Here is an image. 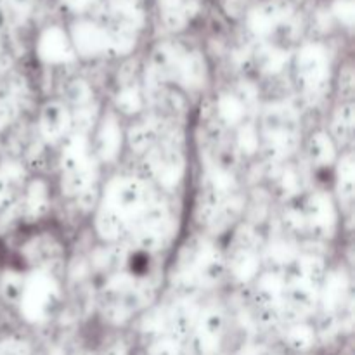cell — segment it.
I'll use <instances>...</instances> for the list:
<instances>
[{
    "mask_svg": "<svg viewBox=\"0 0 355 355\" xmlns=\"http://www.w3.org/2000/svg\"><path fill=\"white\" fill-rule=\"evenodd\" d=\"M137 283V277L134 274L127 272V270H114L113 274L107 276V279L104 281L103 293L106 297H110L111 300L114 298H121L127 293H130L132 288Z\"/></svg>",
    "mask_w": 355,
    "mask_h": 355,
    "instance_id": "obj_40",
    "label": "cell"
},
{
    "mask_svg": "<svg viewBox=\"0 0 355 355\" xmlns=\"http://www.w3.org/2000/svg\"><path fill=\"white\" fill-rule=\"evenodd\" d=\"M0 355H35V349L30 340L12 333L0 336Z\"/></svg>",
    "mask_w": 355,
    "mask_h": 355,
    "instance_id": "obj_45",
    "label": "cell"
},
{
    "mask_svg": "<svg viewBox=\"0 0 355 355\" xmlns=\"http://www.w3.org/2000/svg\"><path fill=\"white\" fill-rule=\"evenodd\" d=\"M215 116H217L218 123L224 127L238 128L246 121L248 111L243 106L241 101L229 90V92L218 94L217 101H215Z\"/></svg>",
    "mask_w": 355,
    "mask_h": 355,
    "instance_id": "obj_30",
    "label": "cell"
},
{
    "mask_svg": "<svg viewBox=\"0 0 355 355\" xmlns=\"http://www.w3.org/2000/svg\"><path fill=\"white\" fill-rule=\"evenodd\" d=\"M132 318H134V312L127 307V304H125L121 298L111 300L103 311L104 322H107V324L113 326V328H121V326H125L127 322H130Z\"/></svg>",
    "mask_w": 355,
    "mask_h": 355,
    "instance_id": "obj_42",
    "label": "cell"
},
{
    "mask_svg": "<svg viewBox=\"0 0 355 355\" xmlns=\"http://www.w3.org/2000/svg\"><path fill=\"white\" fill-rule=\"evenodd\" d=\"M281 222L284 225V231L290 234H307V224H305V215L302 210V205H288L284 207L283 214H281Z\"/></svg>",
    "mask_w": 355,
    "mask_h": 355,
    "instance_id": "obj_43",
    "label": "cell"
},
{
    "mask_svg": "<svg viewBox=\"0 0 355 355\" xmlns=\"http://www.w3.org/2000/svg\"><path fill=\"white\" fill-rule=\"evenodd\" d=\"M277 173L274 175V194L283 201H293L304 191L302 172L293 163L276 165Z\"/></svg>",
    "mask_w": 355,
    "mask_h": 355,
    "instance_id": "obj_28",
    "label": "cell"
},
{
    "mask_svg": "<svg viewBox=\"0 0 355 355\" xmlns=\"http://www.w3.org/2000/svg\"><path fill=\"white\" fill-rule=\"evenodd\" d=\"M92 155L99 163H114L121 156L125 146V132L121 128L120 116L113 110L99 118L94 128V139L90 141Z\"/></svg>",
    "mask_w": 355,
    "mask_h": 355,
    "instance_id": "obj_6",
    "label": "cell"
},
{
    "mask_svg": "<svg viewBox=\"0 0 355 355\" xmlns=\"http://www.w3.org/2000/svg\"><path fill=\"white\" fill-rule=\"evenodd\" d=\"M260 135L300 134V116L297 110L284 103H274L262 113Z\"/></svg>",
    "mask_w": 355,
    "mask_h": 355,
    "instance_id": "obj_15",
    "label": "cell"
},
{
    "mask_svg": "<svg viewBox=\"0 0 355 355\" xmlns=\"http://www.w3.org/2000/svg\"><path fill=\"white\" fill-rule=\"evenodd\" d=\"M238 189H239L238 179H236L231 166L224 165V163H220V165L215 163V165L210 166L208 172L205 173V184L201 193L214 198V200L218 201V203H224L229 196L238 193Z\"/></svg>",
    "mask_w": 355,
    "mask_h": 355,
    "instance_id": "obj_17",
    "label": "cell"
},
{
    "mask_svg": "<svg viewBox=\"0 0 355 355\" xmlns=\"http://www.w3.org/2000/svg\"><path fill=\"white\" fill-rule=\"evenodd\" d=\"M90 156H92V146H90L89 135L71 132L61 142V153H59L61 173L64 175V173L80 168L83 163L89 162Z\"/></svg>",
    "mask_w": 355,
    "mask_h": 355,
    "instance_id": "obj_18",
    "label": "cell"
},
{
    "mask_svg": "<svg viewBox=\"0 0 355 355\" xmlns=\"http://www.w3.org/2000/svg\"><path fill=\"white\" fill-rule=\"evenodd\" d=\"M94 229H96V234L99 236L104 245L120 243L130 232L127 222L121 220L116 214L103 207H97L96 214H94Z\"/></svg>",
    "mask_w": 355,
    "mask_h": 355,
    "instance_id": "obj_24",
    "label": "cell"
},
{
    "mask_svg": "<svg viewBox=\"0 0 355 355\" xmlns=\"http://www.w3.org/2000/svg\"><path fill=\"white\" fill-rule=\"evenodd\" d=\"M291 267H293L295 274L312 281L318 286H321L322 279H324L326 272L329 269L328 262L321 255H318V253H300L297 262Z\"/></svg>",
    "mask_w": 355,
    "mask_h": 355,
    "instance_id": "obj_35",
    "label": "cell"
},
{
    "mask_svg": "<svg viewBox=\"0 0 355 355\" xmlns=\"http://www.w3.org/2000/svg\"><path fill=\"white\" fill-rule=\"evenodd\" d=\"M266 355H281V354H269V352H267Z\"/></svg>",
    "mask_w": 355,
    "mask_h": 355,
    "instance_id": "obj_52",
    "label": "cell"
},
{
    "mask_svg": "<svg viewBox=\"0 0 355 355\" xmlns=\"http://www.w3.org/2000/svg\"><path fill=\"white\" fill-rule=\"evenodd\" d=\"M99 166L101 163L92 155L89 158V162L83 163L80 168L64 173L61 177V193L66 198H75L85 189H89V187L96 186L97 177H99Z\"/></svg>",
    "mask_w": 355,
    "mask_h": 355,
    "instance_id": "obj_22",
    "label": "cell"
},
{
    "mask_svg": "<svg viewBox=\"0 0 355 355\" xmlns=\"http://www.w3.org/2000/svg\"><path fill=\"white\" fill-rule=\"evenodd\" d=\"M113 107L118 116L120 114L128 118L139 116L146 107V97L144 92H142L141 83L130 82L118 87L116 94L113 97Z\"/></svg>",
    "mask_w": 355,
    "mask_h": 355,
    "instance_id": "obj_26",
    "label": "cell"
},
{
    "mask_svg": "<svg viewBox=\"0 0 355 355\" xmlns=\"http://www.w3.org/2000/svg\"><path fill=\"white\" fill-rule=\"evenodd\" d=\"M92 274V269H90L89 259L85 257H78V259L73 260L68 267V276L71 277L73 281H83Z\"/></svg>",
    "mask_w": 355,
    "mask_h": 355,
    "instance_id": "obj_48",
    "label": "cell"
},
{
    "mask_svg": "<svg viewBox=\"0 0 355 355\" xmlns=\"http://www.w3.org/2000/svg\"><path fill=\"white\" fill-rule=\"evenodd\" d=\"M336 194L340 203L349 207L354 200L355 187V158L350 151L338 156L336 162Z\"/></svg>",
    "mask_w": 355,
    "mask_h": 355,
    "instance_id": "obj_32",
    "label": "cell"
},
{
    "mask_svg": "<svg viewBox=\"0 0 355 355\" xmlns=\"http://www.w3.org/2000/svg\"><path fill=\"white\" fill-rule=\"evenodd\" d=\"M0 49H2V45H0Z\"/></svg>",
    "mask_w": 355,
    "mask_h": 355,
    "instance_id": "obj_53",
    "label": "cell"
},
{
    "mask_svg": "<svg viewBox=\"0 0 355 355\" xmlns=\"http://www.w3.org/2000/svg\"><path fill=\"white\" fill-rule=\"evenodd\" d=\"M94 355H130V347L123 340H114V342H110L103 349L94 352Z\"/></svg>",
    "mask_w": 355,
    "mask_h": 355,
    "instance_id": "obj_49",
    "label": "cell"
},
{
    "mask_svg": "<svg viewBox=\"0 0 355 355\" xmlns=\"http://www.w3.org/2000/svg\"><path fill=\"white\" fill-rule=\"evenodd\" d=\"M201 307L189 297H180L166 309V318H168V335L177 338L179 342L186 343L189 335L193 333L194 324L198 321Z\"/></svg>",
    "mask_w": 355,
    "mask_h": 355,
    "instance_id": "obj_13",
    "label": "cell"
},
{
    "mask_svg": "<svg viewBox=\"0 0 355 355\" xmlns=\"http://www.w3.org/2000/svg\"><path fill=\"white\" fill-rule=\"evenodd\" d=\"M354 123H355V114H354V104L352 103H342L335 110L331 116V125H329V135L336 146H347L352 142L354 139Z\"/></svg>",
    "mask_w": 355,
    "mask_h": 355,
    "instance_id": "obj_31",
    "label": "cell"
},
{
    "mask_svg": "<svg viewBox=\"0 0 355 355\" xmlns=\"http://www.w3.org/2000/svg\"><path fill=\"white\" fill-rule=\"evenodd\" d=\"M338 146L328 130L318 128L307 139V158L315 168H329L338 162Z\"/></svg>",
    "mask_w": 355,
    "mask_h": 355,
    "instance_id": "obj_19",
    "label": "cell"
},
{
    "mask_svg": "<svg viewBox=\"0 0 355 355\" xmlns=\"http://www.w3.org/2000/svg\"><path fill=\"white\" fill-rule=\"evenodd\" d=\"M208 80V68L205 55L198 51H186L173 73L172 82L186 92L203 89Z\"/></svg>",
    "mask_w": 355,
    "mask_h": 355,
    "instance_id": "obj_12",
    "label": "cell"
},
{
    "mask_svg": "<svg viewBox=\"0 0 355 355\" xmlns=\"http://www.w3.org/2000/svg\"><path fill=\"white\" fill-rule=\"evenodd\" d=\"M236 97L243 103V106L246 107L248 114L255 110V106L259 104V89H257L255 83L248 82V80H243L239 82L234 89L231 90Z\"/></svg>",
    "mask_w": 355,
    "mask_h": 355,
    "instance_id": "obj_46",
    "label": "cell"
},
{
    "mask_svg": "<svg viewBox=\"0 0 355 355\" xmlns=\"http://www.w3.org/2000/svg\"><path fill=\"white\" fill-rule=\"evenodd\" d=\"M24 260L28 263L35 267V269H40L45 270V272L52 274V266H61L62 263V246L54 236H49V234H42V236H35V238L28 239L24 243L23 250Z\"/></svg>",
    "mask_w": 355,
    "mask_h": 355,
    "instance_id": "obj_9",
    "label": "cell"
},
{
    "mask_svg": "<svg viewBox=\"0 0 355 355\" xmlns=\"http://www.w3.org/2000/svg\"><path fill=\"white\" fill-rule=\"evenodd\" d=\"M246 198L245 194L234 193L232 196H229L224 203L218 207L217 214H215L214 220L208 225V231L214 232L215 236H220L224 232H227L229 229H232L236 225V222L241 218V215H245L246 211Z\"/></svg>",
    "mask_w": 355,
    "mask_h": 355,
    "instance_id": "obj_23",
    "label": "cell"
},
{
    "mask_svg": "<svg viewBox=\"0 0 355 355\" xmlns=\"http://www.w3.org/2000/svg\"><path fill=\"white\" fill-rule=\"evenodd\" d=\"M73 49L76 55L94 59L106 54L107 38L106 30L97 28L96 24H80L78 30L73 35Z\"/></svg>",
    "mask_w": 355,
    "mask_h": 355,
    "instance_id": "obj_21",
    "label": "cell"
},
{
    "mask_svg": "<svg viewBox=\"0 0 355 355\" xmlns=\"http://www.w3.org/2000/svg\"><path fill=\"white\" fill-rule=\"evenodd\" d=\"M284 345L295 355L312 354V350L319 345L314 324L309 321L288 324V329L284 331Z\"/></svg>",
    "mask_w": 355,
    "mask_h": 355,
    "instance_id": "obj_27",
    "label": "cell"
},
{
    "mask_svg": "<svg viewBox=\"0 0 355 355\" xmlns=\"http://www.w3.org/2000/svg\"><path fill=\"white\" fill-rule=\"evenodd\" d=\"M352 297L350 293V277L343 269H328L321 286H319V302L322 314L338 315L347 300Z\"/></svg>",
    "mask_w": 355,
    "mask_h": 355,
    "instance_id": "obj_8",
    "label": "cell"
},
{
    "mask_svg": "<svg viewBox=\"0 0 355 355\" xmlns=\"http://www.w3.org/2000/svg\"><path fill=\"white\" fill-rule=\"evenodd\" d=\"M225 269H229L236 283L250 284L262 272V257L259 250H234Z\"/></svg>",
    "mask_w": 355,
    "mask_h": 355,
    "instance_id": "obj_20",
    "label": "cell"
},
{
    "mask_svg": "<svg viewBox=\"0 0 355 355\" xmlns=\"http://www.w3.org/2000/svg\"><path fill=\"white\" fill-rule=\"evenodd\" d=\"M99 118H101V110L97 101H94V103L90 104H85V106L73 107L71 132H76V134H82V135H89L90 132L96 128Z\"/></svg>",
    "mask_w": 355,
    "mask_h": 355,
    "instance_id": "obj_37",
    "label": "cell"
},
{
    "mask_svg": "<svg viewBox=\"0 0 355 355\" xmlns=\"http://www.w3.org/2000/svg\"><path fill=\"white\" fill-rule=\"evenodd\" d=\"M290 16V6L286 2H270L260 7L252 16V30L260 37H267L274 30L279 28V24L286 23Z\"/></svg>",
    "mask_w": 355,
    "mask_h": 355,
    "instance_id": "obj_25",
    "label": "cell"
},
{
    "mask_svg": "<svg viewBox=\"0 0 355 355\" xmlns=\"http://www.w3.org/2000/svg\"><path fill=\"white\" fill-rule=\"evenodd\" d=\"M302 210L307 224V234L328 239L336 234L340 224V211L333 194L328 191H314L302 201Z\"/></svg>",
    "mask_w": 355,
    "mask_h": 355,
    "instance_id": "obj_5",
    "label": "cell"
},
{
    "mask_svg": "<svg viewBox=\"0 0 355 355\" xmlns=\"http://www.w3.org/2000/svg\"><path fill=\"white\" fill-rule=\"evenodd\" d=\"M24 279L26 274L19 272L16 269H6L0 274V300L6 302L7 305L17 307L21 300V295L24 290Z\"/></svg>",
    "mask_w": 355,
    "mask_h": 355,
    "instance_id": "obj_36",
    "label": "cell"
},
{
    "mask_svg": "<svg viewBox=\"0 0 355 355\" xmlns=\"http://www.w3.org/2000/svg\"><path fill=\"white\" fill-rule=\"evenodd\" d=\"M300 253V246L297 243L286 238H277L263 248V255L260 257H262V262L266 260L272 269L283 270L284 267L293 266Z\"/></svg>",
    "mask_w": 355,
    "mask_h": 355,
    "instance_id": "obj_29",
    "label": "cell"
},
{
    "mask_svg": "<svg viewBox=\"0 0 355 355\" xmlns=\"http://www.w3.org/2000/svg\"><path fill=\"white\" fill-rule=\"evenodd\" d=\"M297 85L307 99L319 101L329 89V54L321 44H307L295 58Z\"/></svg>",
    "mask_w": 355,
    "mask_h": 355,
    "instance_id": "obj_3",
    "label": "cell"
},
{
    "mask_svg": "<svg viewBox=\"0 0 355 355\" xmlns=\"http://www.w3.org/2000/svg\"><path fill=\"white\" fill-rule=\"evenodd\" d=\"M59 300L61 288L58 277L45 270L35 269L31 274H26L23 295L17 304L21 319L31 326L45 324L54 315Z\"/></svg>",
    "mask_w": 355,
    "mask_h": 355,
    "instance_id": "obj_2",
    "label": "cell"
},
{
    "mask_svg": "<svg viewBox=\"0 0 355 355\" xmlns=\"http://www.w3.org/2000/svg\"><path fill=\"white\" fill-rule=\"evenodd\" d=\"M12 3L17 9H26V7H30L31 0H12Z\"/></svg>",
    "mask_w": 355,
    "mask_h": 355,
    "instance_id": "obj_51",
    "label": "cell"
},
{
    "mask_svg": "<svg viewBox=\"0 0 355 355\" xmlns=\"http://www.w3.org/2000/svg\"><path fill=\"white\" fill-rule=\"evenodd\" d=\"M225 336V314L217 307H201L193 333L184 343L187 355H217Z\"/></svg>",
    "mask_w": 355,
    "mask_h": 355,
    "instance_id": "obj_4",
    "label": "cell"
},
{
    "mask_svg": "<svg viewBox=\"0 0 355 355\" xmlns=\"http://www.w3.org/2000/svg\"><path fill=\"white\" fill-rule=\"evenodd\" d=\"M51 186L42 177L26 180L23 186V196L19 198L23 218L28 222H37L49 214L52 205Z\"/></svg>",
    "mask_w": 355,
    "mask_h": 355,
    "instance_id": "obj_10",
    "label": "cell"
},
{
    "mask_svg": "<svg viewBox=\"0 0 355 355\" xmlns=\"http://www.w3.org/2000/svg\"><path fill=\"white\" fill-rule=\"evenodd\" d=\"M253 283H255V298L260 309L281 307L286 291V274L283 270L269 269L267 272H260Z\"/></svg>",
    "mask_w": 355,
    "mask_h": 355,
    "instance_id": "obj_16",
    "label": "cell"
},
{
    "mask_svg": "<svg viewBox=\"0 0 355 355\" xmlns=\"http://www.w3.org/2000/svg\"><path fill=\"white\" fill-rule=\"evenodd\" d=\"M162 116H151L146 120L134 121L125 132V144L132 153L144 156L151 148H155L159 141V135L168 128Z\"/></svg>",
    "mask_w": 355,
    "mask_h": 355,
    "instance_id": "obj_11",
    "label": "cell"
},
{
    "mask_svg": "<svg viewBox=\"0 0 355 355\" xmlns=\"http://www.w3.org/2000/svg\"><path fill=\"white\" fill-rule=\"evenodd\" d=\"M260 146H262V137H260L259 125L253 121H245L239 125L236 132V149L241 155L252 158L257 153H260Z\"/></svg>",
    "mask_w": 355,
    "mask_h": 355,
    "instance_id": "obj_38",
    "label": "cell"
},
{
    "mask_svg": "<svg viewBox=\"0 0 355 355\" xmlns=\"http://www.w3.org/2000/svg\"><path fill=\"white\" fill-rule=\"evenodd\" d=\"M94 101H96L94 87L85 78H73L64 87V104L69 110L85 106V104L94 103Z\"/></svg>",
    "mask_w": 355,
    "mask_h": 355,
    "instance_id": "obj_39",
    "label": "cell"
},
{
    "mask_svg": "<svg viewBox=\"0 0 355 355\" xmlns=\"http://www.w3.org/2000/svg\"><path fill=\"white\" fill-rule=\"evenodd\" d=\"M253 62L259 66L260 73L266 76H276L283 71L290 62V54L276 45H262L253 54Z\"/></svg>",
    "mask_w": 355,
    "mask_h": 355,
    "instance_id": "obj_33",
    "label": "cell"
},
{
    "mask_svg": "<svg viewBox=\"0 0 355 355\" xmlns=\"http://www.w3.org/2000/svg\"><path fill=\"white\" fill-rule=\"evenodd\" d=\"M71 134V110L64 101L51 99L38 111V135L45 146H58Z\"/></svg>",
    "mask_w": 355,
    "mask_h": 355,
    "instance_id": "obj_7",
    "label": "cell"
},
{
    "mask_svg": "<svg viewBox=\"0 0 355 355\" xmlns=\"http://www.w3.org/2000/svg\"><path fill=\"white\" fill-rule=\"evenodd\" d=\"M139 335L144 340L151 342V340L158 338V336L166 335L168 333V318H166V309L163 307H148L142 311L141 318H139Z\"/></svg>",
    "mask_w": 355,
    "mask_h": 355,
    "instance_id": "obj_34",
    "label": "cell"
},
{
    "mask_svg": "<svg viewBox=\"0 0 355 355\" xmlns=\"http://www.w3.org/2000/svg\"><path fill=\"white\" fill-rule=\"evenodd\" d=\"M37 54L45 64L54 66L68 64L76 58L71 40L58 28H52L42 35L37 45Z\"/></svg>",
    "mask_w": 355,
    "mask_h": 355,
    "instance_id": "obj_14",
    "label": "cell"
},
{
    "mask_svg": "<svg viewBox=\"0 0 355 355\" xmlns=\"http://www.w3.org/2000/svg\"><path fill=\"white\" fill-rule=\"evenodd\" d=\"M73 200L76 201V207H78L80 211L83 214H90V211H96L97 207H99L101 201V189L99 186H92L89 189H85L83 193H80L78 196H75Z\"/></svg>",
    "mask_w": 355,
    "mask_h": 355,
    "instance_id": "obj_47",
    "label": "cell"
},
{
    "mask_svg": "<svg viewBox=\"0 0 355 355\" xmlns=\"http://www.w3.org/2000/svg\"><path fill=\"white\" fill-rule=\"evenodd\" d=\"M144 355H186V349L182 342L166 333L146 343Z\"/></svg>",
    "mask_w": 355,
    "mask_h": 355,
    "instance_id": "obj_41",
    "label": "cell"
},
{
    "mask_svg": "<svg viewBox=\"0 0 355 355\" xmlns=\"http://www.w3.org/2000/svg\"><path fill=\"white\" fill-rule=\"evenodd\" d=\"M155 187L148 179L139 175H116L101 191L99 207L116 214L132 227L146 205L155 194Z\"/></svg>",
    "mask_w": 355,
    "mask_h": 355,
    "instance_id": "obj_1",
    "label": "cell"
},
{
    "mask_svg": "<svg viewBox=\"0 0 355 355\" xmlns=\"http://www.w3.org/2000/svg\"><path fill=\"white\" fill-rule=\"evenodd\" d=\"M232 243H234V250H259L260 234L255 225L241 222L234 227Z\"/></svg>",
    "mask_w": 355,
    "mask_h": 355,
    "instance_id": "obj_44",
    "label": "cell"
},
{
    "mask_svg": "<svg viewBox=\"0 0 355 355\" xmlns=\"http://www.w3.org/2000/svg\"><path fill=\"white\" fill-rule=\"evenodd\" d=\"M354 80H355V76H354V69L350 68V66H347V68L343 69V71H342V75H340V82H338L340 92H342L343 96L352 97L354 89H355Z\"/></svg>",
    "mask_w": 355,
    "mask_h": 355,
    "instance_id": "obj_50",
    "label": "cell"
}]
</instances>
